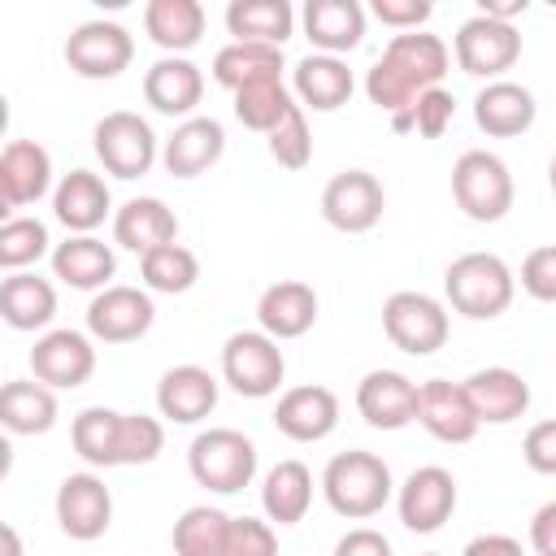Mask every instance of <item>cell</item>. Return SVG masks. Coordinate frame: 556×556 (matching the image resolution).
I'll use <instances>...</instances> for the list:
<instances>
[{"label": "cell", "mask_w": 556, "mask_h": 556, "mask_svg": "<svg viewBox=\"0 0 556 556\" xmlns=\"http://www.w3.org/2000/svg\"><path fill=\"white\" fill-rule=\"evenodd\" d=\"M143 100L165 117H195V104L204 100V74L191 56H161L143 74Z\"/></svg>", "instance_id": "d4e9b609"}, {"label": "cell", "mask_w": 556, "mask_h": 556, "mask_svg": "<svg viewBox=\"0 0 556 556\" xmlns=\"http://www.w3.org/2000/svg\"><path fill=\"white\" fill-rule=\"evenodd\" d=\"M387 191L369 169H339L321 187V217L343 235H365L382 222Z\"/></svg>", "instance_id": "7c38bea8"}, {"label": "cell", "mask_w": 556, "mask_h": 556, "mask_svg": "<svg viewBox=\"0 0 556 556\" xmlns=\"http://www.w3.org/2000/svg\"><path fill=\"white\" fill-rule=\"evenodd\" d=\"M226 152V130L217 117H187L174 126V135L161 143V165L174 178H200L208 174Z\"/></svg>", "instance_id": "603a6c76"}, {"label": "cell", "mask_w": 556, "mask_h": 556, "mask_svg": "<svg viewBox=\"0 0 556 556\" xmlns=\"http://www.w3.org/2000/svg\"><path fill=\"white\" fill-rule=\"evenodd\" d=\"M230 96H235V117L256 135H269L278 126V117L295 104L282 78H261V83H248V87H239Z\"/></svg>", "instance_id": "ab89813d"}, {"label": "cell", "mask_w": 556, "mask_h": 556, "mask_svg": "<svg viewBox=\"0 0 556 556\" xmlns=\"http://www.w3.org/2000/svg\"><path fill=\"white\" fill-rule=\"evenodd\" d=\"M226 30L235 35V43L282 48L295 35V9L287 0H230L226 4Z\"/></svg>", "instance_id": "836d02e7"}, {"label": "cell", "mask_w": 556, "mask_h": 556, "mask_svg": "<svg viewBox=\"0 0 556 556\" xmlns=\"http://www.w3.org/2000/svg\"><path fill=\"white\" fill-rule=\"evenodd\" d=\"M48 261H52V278L56 282H65L74 291H91V295L104 291L109 278L117 274L113 248L104 239H96V235H70V239H61L48 252Z\"/></svg>", "instance_id": "83f0119b"}, {"label": "cell", "mask_w": 556, "mask_h": 556, "mask_svg": "<svg viewBox=\"0 0 556 556\" xmlns=\"http://www.w3.org/2000/svg\"><path fill=\"white\" fill-rule=\"evenodd\" d=\"M530 547L539 556H556V500H547L534 517H530Z\"/></svg>", "instance_id": "816d5d0a"}, {"label": "cell", "mask_w": 556, "mask_h": 556, "mask_svg": "<svg viewBox=\"0 0 556 556\" xmlns=\"http://www.w3.org/2000/svg\"><path fill=\"white\" fill-rule=\"evenodd\" d=\"M300 22L313 52H326V56H343L365 39V9L356 0H308Z\"/></svg>", "instance_id": "f1b7e54d"}, {"label": "cell", "mask_w": 556, "mask_h": 556, "mask_svg": "<svg viewBox=\"0 0 556 556\" xmlns=\"http://www.w3.org/2000/svg\"><path fill=\"white\" fill-rule=\"evenodd\" d=\"M521 291L539 304L556 300V243H539L526 261H521Z\"/></svg>", "instance_id": "bcb514c9"}, {"label": "cell", "mask_w": 556, "mask_h": 556, "mask_svg": "<svg viewBox=\"0 0 556 556\" xmlns=\"http://www.w3.org/2000/svg\"><path fill=\"white\" fill-rule=\"evenodd\" d=\"M217 395H222V387H217V378L204 365H174L156 382V408L174 426L204 421L217 408Z\"/></svg>", "instance_id": "cb8c5ba5"}, {"label": "cell", "mask_w": 556, "mask_h": 556, "mask_svg": "<svg viewBox=\"0 0 556 556\" xmlns=\"http://www.w3.org/2000/svg\"><path fill=\"white\" fill-rule=\"evenodd\" d=\"M0 165H4V178L13 187V200L17 208L22 204H39L48 191H52V156L43 143L35 139H13L0 148Z\"/></svg>", "instance_id": "e575fe53"}, {"label": "cell", "mask_w": 556, "mask_h": 556, "mask_svg": "<svg viewBox=\"0 0 556 556\" xmlns=\"http://www.w3.org/2000/svg\"><path fill=\"white\" fill-rule=\"evenodd\" d=\"M521 456L534 473H556V421H534L526 430V443H521Z\"/></svg>", "instance_id": "c3c4849f"}, {"label": "cell", "mask_w": 556, "mask_h": 556, "mask_svg": "<svg viewBox=\"0 0 556 556\" xmlns=\"http://www.w3.org/2000/svg\"><path fill=\"white\" fill-rule=\"evenodd\" d=\"M513 195H517V187H513V174H508L504 156H495L486 148H469V152L456 156V165H452V200L469 222L486 226V222L508 217Z\"/></svg>", "instance_id": "5b68a950"}, {"label": "cell", "mask_w": 556, "mask_h": 556, "mask_svg": "<svg viewBox=\"0 0 556 556\" xmlns=\"http://www.w3.org/2000/svg\"><path fill=\"white\" fill-rule=\"evenodd\" d=\"M222 556H278V530L261 517H230Z\"/></svg>", "instance_id": "ee69618b"}, {"label": "cell", "mask_w": 556, "mask_h": 556, "mask_svg": "<svg viewBox=\"0 0 556 556\" xmlns=\"http://www.w3.org/2000/svg\"><path fill=\"white\" fill-rule=\"evenodd\" d=\"M139 274H143V291L152 295H182L200 282V256L182 243H165L139 256Z\"/></svg>", "instance_id": "8d00e7d4"}, {"label": "cell", "mask_w": 556, "mask_h": 556, "mask_svg": "<svg viewBox=\"0 0 556 556\" xmlns=\"http://www.w3.org/2000/svg\"><path fill=\"white\" fill-rule=\"evenodd\" d=\"M265 148H269V156H274L282 169H291V174L313 161V130H308V117H304L300 104H291V109L278 117V126L265 135Z\"/></svg>", "instance_id": "b9f144b4"}, {"label": "cell", "mask_w": 556, "mask_h": 556, "mask_svg": "<svg viewBox=\"0 0 556 556\" xmlns=\"http://www.w3.org/2000/svg\"><path fill=\"white\" fill-rule=\"evenodd\" d=\"M421 556H439V552H421Z\"/></svg>", "instance_id": "680465c9"}, {"label": "cell", "mask_w": 556, "mask_h": 556, "mask_svg": "<svg viewBox=\"0 0 556 556\" xmlns=\"http://www.w3.org/2000/svg\"><path fill=\"white\" fill-rule=\"evenodd\" d=\"M369 13L382 22V26H391V30H400V35H408V30H421L426 22H430V4L426 0H374L369 4Z\"/></svg>", "instance_id": "7dc6e473"}, {"label": "cell", "mask_w": 556, "mask_h": 556, "mask_svg": "<svg viewBox=\"0 0 556 556\" xmlns=\"http://www.w3.org/2000/svg\"><path fill=\"white\" fill-rule=\"evenodd\" d=\"M339 426V395L321 382L287 387L274 404V430L291 443H321Z\"/></svg>", "instance_id": "2e32d148"}, {"label": "cell", "mask_w": 556, "mask_h": 556, "mask_svg": "<svg viewBox=\"0 0 556 556\" xmlns=\"http://www.w3.org/2000/svg\"><path fill=\"white\" fill-rule=\"evenodd\" d=\"M48 252H52V239H48V226L39 217H9V222H0V269L22 274V269L39 265Z\"/></svg>", "instance_id": "60d3db41"}, {"label": "cell", "mask_w": 556, "mask_h": 556, "mask_svg": "<svg viewBox=\"0 0 556 556\" xmlns=\"http://www.w3.org/2000/svg\"><path fill=\"white\" fill-rule=\"evenodd\" d=\"M4 130H9V96L0 91V139H4Z\"/></svg>", "instance_id": "6f0895ef"}, {"label": "cell", "mask_w": 556, "mask_h": 556, "mask_svg": "<svg viewBox=\"0 0 556 556\" xmlns=\"http://www.w3.org/2000/svg\"><path fill=\"white\" fill-rule=\"evenodd\" d=\"M287 91H291V100H295L300 109L334 113V109H343V104L352 100L356 78H352V70H348L343 56L308 52V56L295 61V70H291V87H287Z\"/></svg>", "instance_id": "44dd1931"}, {"label": "cell", "mask_w": 556, "mask_h": 556, "mask_svg": "<svg viewBox=\"0 0 556 556\" xmlns=\"http://www.w3.org/2000/svg\"><path fill=\"white\" fill-rule=\"evenodd\" d=\"M56 317V287L52 278H39L35 269L4 274L0 278V321L9 330H48Z\"/></svg>", "instance_id": "f546056e"}, {"label": "cell", "mask_w": 556, "mask_h": 556, "mask_svg": "<svg viewBox=\"0 0 556 556\" xmlns=\"http://www.w3.org/2000/svg\"><path fill=\"white\" fill-rule=\"evenodd\" d=\"M143 30L165 56H182L204 35V4L200 0H148Z\"/></svg>", "instance_id": "1f68e13d"}, {"label": "cell", "mask_w": 556, "mask_h": 556, "mask_svg": "<svg viewBox=\"0 0 556 556\" xmlns=\"http://www.w3.org/2000/svg\"><path fill=\"white\" fill-rule=\"evenodd\" d=\"M30 374L48 391H74L96 374V343L83 330H43L30 348Z\"/></svg>", "instance_id": "5bb4252c"}, {"label": "cell", "mask_w": 556, "mask_h": 556, "mask_svg": "<svg viewBox=\"0 0 556 556\" xmlns=\"http://www.w3.org/2000/svg\"><path fill=\"white\" fill-rule=\"evenodd\" d=\"M165 447V426L148 413L117 417V465H152Z\"/></svg>", "instance_id": "7bdbcfd3"}, {"label": "cell", "mask_w": 556, "mask_h": 556, "mask_svg": "<svg viewBox=\"0 0 556 556\" xmlns=\"http://www.w3.org/2000/svg\"><path fill=\"white\" fill-rule=\"evenodd\" d=\"M56 526L61 534H70L74 543H96L104 539V530L113 526V491L104 486L100 473L83 469V473H65L56 486Z\"/></svg>", "instance_id": "8fae6325"}, {"label": "cell", "mask_w": 556, "mask_h": 556, "mask_svg": "<svg viewBox=\"0 0 556 556\" xmlns=\"http://www.w3.org/2000/svg\"><path fill=\"white\" fill-rule=\"evenodd\" d=\"M152 321H156V304L143 287L109 282L87 304V334L100 343H135L152 330Z\"/></svg>", "instance_id": "4fadbf2b"}, {"label": "cell", "mask_w": 556, "mask_h": 556, "mask_svg": "<svg viewBox=\"0 0 556 556\" xmlns=\"http://www.w3.org/2000/svg\"><path fill=\"white\" fill-rule=\"evenodd\" d=\"M460 556H526V547H521V539H513V534L486 530V534H473Z\"/></svg>", "instance_id": "f907efd6"}, {"label": "cell", "mask_w": 556, "mask_h": 556, "mask_svg": "<svg viewBox=\"0 0 556 556\" xmlns=\"http://www.w3.org/2000/svg\"><path fill=\"white\" fill-rule=\"evenodd\" d=\"M443 295H447V304L460 317L491 321V317H500L513 304L517 278H513V269H508L504 256H495V252H465V256H456L447 265Z\"/></svg>", "instance_id": "3957f363"}, {"label": "cell", "mask_w": 556, "mask_h": 556, "mask_svg": "<svg viewBox=\"0 0 556 556\" xmlns=\"http://www.w3.org/2000/svg\"><path fill=\"white\" fill-rule=\"evenodd\" d=\"M321 495H326V504L339 517L365 521V517H378L391 504L395 478H391V465L378 452L352 447V452H339V456L326 460V469H321Z\"/></svg>", "instance_id": "7a4b0ae2"}, {"label": "cell", "mask_w": 556, "mask_h": 556, "mask_svg": "<svg viewBox=\"0 0 556 556\" xmlns=\"http://www.w3.org/2000/svg\"><path fill=\"white\" fill-rule=\"evenodd\" d=\"M61 417L56 391H48L35 378H13L0 387V430L13 434H48Z\"/></svg>", "instance_id": "4dcf8cb0"}, {"label": "cell", "mask_w": 556, "mask_h": 556, "mask_svg": "<svg viewBox=\"0 0 556 556\" xmlns=\"http://www.w3.org/2000/svg\"><path fill=\"white\" fill-rule=\"evenodd\" d=\"M287 356L282 348L261 330H235L222 343V382L243 400H265L282 387Z\"/></svg>", "instance_id": "52a82bcc"}, {"label": "cell", "mask_w": 556, "mask_h": 556, "mask_svg": "<svg viewBox=\"0 0 556 556\" xmlns=\"http://www.w3.org/2000/svg\"><path fill=\"white\" fill-rule=\"evenodd\" d=\"M356 413L374 430H404L417 417V382L400 369H369L356 382Z\"/></svg>", "instance_id": "d6986e66"}, {"label": "cell", "mask_w": 556, "mask_h": 556, "mask_svg": "<svg viewBox=\"0 0 556 556\" xmlns=\"http://www.w3.org/2000/svg\"><path fill=\"white\" fill-rule=\"evenodd\" d=\"M534 117H539V100L521 83L495 78L473 96V122L491 139H517V135H526L534 126Z\"/></svg>", "instance_id": "484cf974"}, {"label": "cell", "mask_w": 556, "mask_h": 556, "mask_svg": "<svg viewBox=\"0 0 556 556\" xmlns=\"http://www.w3.org/2000/svg\"><path fill=\"white\" fill-rule=\"evenodd\" d=\"M0 556H26V543L9 521H0Z\"/></svg>", "instance_id": "db71d44e"}, {"label": "cell", "mask_w": 556, "mask_h": 556, "mask_svg": "<svg viewBox=\"0 0 556 556\" xmlns=\"http://www.w3.org/2000/svg\"><path fill=\"white\" fill-rule=\"evenodd\" d=\"M130 61H135V35L122 22L91 17V22L74 26L65 39V65L78 78L104 83V78H117L122 70H130Z\"/></svg>", "instance_id": "30bf717a"}, {"label": "cell", "mask_w": 556, "mask_h": 556, "mask_svg": "<svg viewBox=\"0 0 556 556\" xmlns=\"http://www.w3.org/2000/svg\"><path fill=\"white\" fill-rule=\"evenodd\" d=\"M334 556H395V552H391V539H387L382 530L356 526V530H348V534L334 543Z\"/></svg>", "instance_id": "681fc988"}, {"label": "cell", "mask_w": 556, "mask_h": 556, "mask_svg": "<svg viewBox=\"0 0 556 556\" xmlns=\"http://www.w3.org/2000/svg\"><path fill=\"white\" fill-rule=\"evenodd\" d=\"M317 321V291L300 278H282V282H269L256 300V330L269 334L274 343L282 339H300L308 334Z\"/></svg>", "instance_id": "7402d4cb"}, {"label": "cell", "mask_w": 556, "mask_h": 556, "mask_svg": "<svg viewBox=\"0 0 556 556\" xmlns=\"http://www.w3.org/2000/svg\"><path fill=\"white\" fill-rule=\"evenodd\" d=\"M13 473V439L0 430V482Z\"/></svg>", "instance_id": "9f6ffc18"}, {"label": "cell", "mask_w": 556, "mask_h": 556, "mask_svg": "<svg viewBox=\"0 0 556 556\" xmlns=\"http://www.w3.org/2000/svg\"><path fill=\"white\" fill-rule=\"evenodd\" d=\"M313 504V469L304 460H278L261 478V508L269 526H295L304 521Z\"/></svg>", "instance_id": "d6a6232c"}, {"label": "cell", "mask_w": 556, "mask_h": 556, "mask_svg": "<svg viewBox=\"0 0 556 556\" xmlns=\"http://www.w3.org/2000/svg\"><path fill=\"white\" fill-rule=\"evenodd\" d=\"M282 48H269V43H226L213 52V78L226 87V91H239L248 83H261V78H282Z\"/></svg>", "instance_id": "d590c367"}, {"label": "cell", "mask_w": 556, "mask_h": 556, "mask_svg": "<svg viewBox=\"0 0 556 556\" xmlns=\"http://www.w3.org/2000/svg\"><path fill=\"white\" fill-rule=\"evenodd\" d=\"M447 65H452V52H447V43L439 35H430V30L391 35L387 48H382V56L365 74V96L387 117L408 113V104L426 87H443Z\"/></svg>", "instance_id": "6da1fadb"}, {"label": "cell", "mask_w": 556, "mask_h": 556, "mask_svg": "<svg viewBox=\"0 0 556 556\" xmlns=\"http://www.w3.org/2000/svg\"><path fill=\"white\" fill-rule=\"evenodd\" d=\"M9 217H17V200H13V187H9L4 165H0V222H9Z\"/></svg>", "instance_id": "11a10c76"}, {"label": "cell", "mask_w": 556, "mask_h": 556, "mask_svg": "<svg viewBox=\"0 0 556 556\" xmlns=\"http://www.w3.org/2000/svg\"><path fill=\"white\" fill-rule=\"evenodd\" d=\"M460 387H465V400H469L478 426H508V421L526 417V408H530V382L508 365L473 369Z\"/></svg>", "instance_id": "e0dca14e"}, {"label": "cell", "mask_w": 556, "mask_h": 556, "mask_svg": "<svg viewBox=\"0 0 556 556\" xmlns=\"http://www.w3.org/2000/svg\"><path fill=\"white\" fill-rule=\"evenodd\" d=\"M382 330L387 339L408 356H430L447 343V304L426 291H395L382 304Z\"/></svg>", "instance_id": "9c48e42d"}, {"label": "cell", "mask_w": 556, "mask_h": 556, "mask_svg": "<svg viewBox=\"0 0 556 556\" xmlns=\"http://www.w3.org/2000/svg\"><path fill=\"white\" fill-rule=\"evenodd\" d=\"M117 408H104V404H91L74 417L70 426V443L74 452L91 465V469H113L117 465Z\"/></svg>", "instance_id": "74e56055"}, {"label": "cell", "mask_w": 556, "mask_h": 556, "mask_svg": "<svg viewBox=\"0 0 556 556\" xmlns=\"http://www.w3.org/2000/svg\"><path fill=\"white\" fill-rule=\"evenodd\" d=\"M91 148L96 161L104 165V174L113 178H143L156 161H161V139L152 130L148 117L130 113V109H113L91 126Z\"/></svg>", "instance_id": "8992f818"}, {"label": "cell", "mask_w": 556, "mask_h": 556, "mask_svg": "<svg viewBox=\"0 0 556 556\" xmlns=\"http://www.w3.org/2000/svg\"><path fill=\"white\" fill-rule=\"evenodd\" d=\"M395 513H400L404 530H413V534L443 530V521H452V513H456V478L443 465L413 469L395 486Z\"/></svg>", "instance_id": "9a60e30c"}, {"label": "cell", "mask_w": 556, "mask_h": 556, "mask_svg": "<svg viewBox=\"0 0 556 556\" xmlns=\"http://www.w3.org/2000/svg\"><path fill=\"white\" fill-rule=\"evenodd\" d=\"M226 526H230V513L213 508V504H191L178 521H174V556H222L226 547Z\"/></svg>", "instance_id": "f35d334b"}, {"label": "cell", "mask_w": 556, "mask_h": 556, "mask_svg": "<svg viewBox=\"0 0 556 556\" xmlns=\"http://www.w3.org/2000/svg\"><path fill=\"white\" fill-rule=\"evenodd\" d=\"M113 243L135 252V256H143L152 248H165V243H178V217L165 200L135 195L122 208H113Z\"/></svg>", "instance_id": "4316f807"}, {"label": "cell", "mask_w": 556, "mask_h": 556, "mask_svg": "<svg viewBox=\"0 0 556 556\" xmlns=\"http://www.w3.org/2000/svg\"><path fill=\"white\" fill-rule=\"evenodd\" d=\"M452 117H456V100H452L447 87H426V91L408 104V122H413V130H417L421 139H439V135L452 126Z\"/></svg>", "instance_id": "f6af8a7d"}, {"label": "cell", "mask_w": 556, "mask_h": 556, "mask_svg": "<svg viewBox=\"0 0 556 556\" xmlns=\"http://www.w3.org/2000/svg\"><path fill=\"white\" fill-rule=\"evenodd\" d=\"M113 213V191L96 169H70L52 187V217L70 235H96Z\"/></svg>", "instance_id": "ac0fdd59"}, {"label": "cell", "mask_w": 556, "mask_h": 556, "mask_svg": "<svg viewBox=\"0 0 556 556\" xmlns=\"http://www.w3.org/2000/svg\"><path fill=\"white\" fill-rule=\"evenodd\" d=\"M478 13L482 17H495V22H513L517 13H526V0H482Z\"/></svg>", "instance_id": "f5cc1de1"}, {"label": "cell", "mask_w": 556, "mask_h": 556, "mask_svg": "<svg viewBox=\"0 0 556 556\" xmlns=\"http://www.w3.org/2000/svg\"><path fill=\"white\" fill-rule=\"evenodd\" d=\"M413 421H421V430L439 443H469L478 434V417L465 400V387L447 382V378L417 382V417Z\"/></svg>", "instance_id": "ffe728a7"}, {"label": "cell", "mask_w": 556, "mask_h": 556, "mask_svg": "<svg viewBox=\"0 0 556 556\" xmlns=\"http://www.w3.org/2000/svg\"><path fill=\"white\" fill-rule=\"evenodd\" d=\"M460 65V74L469 78H504V70H513L521 61V35L513 22H495V17H465L460 30L452 35V48H447Z\"/></svg>", "instance_id": "ba28073f"}, {"label": "cell", "mask_w": 556, "mask_h": 556, "mask_svg": "<svg viewBox=\"0 0 556 556\" xmlns=\"http://www.w3.org/2000/svg\"><path fill=\"white\" fill-rule=\"evenodd\" d=\"M187 469H191L195 486H204L213 495H235V491L252 486V478H256V443L243 430L208 426L191 439Z\"/></svg>", "instance_id": "277c9868"}]
</instances>
